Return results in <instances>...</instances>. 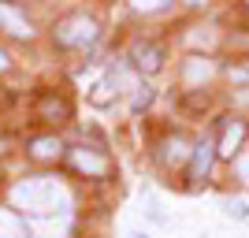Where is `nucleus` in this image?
<instances>
[{
    "instance_id": "6",
    "label": "nucleus",
    "mask_w": 249,
    "mask_h": 238,
    "mask_svg": "<svg viewBox=\"0 0 249 238\" xmlns=\"http://www.w3.org/2000/svg\"><path fill=\"white\" fill-rule=\"evenodd\" d=\"M242 142H246V123H227L223 127V138L216 142V153L219 156H234Z\"/></svg>"
},
{
    "instance_id": "19",
    "label": "nucleus",
    "mask_w": 249,
    "mask_h": 238,
    "mask_svg": "<svg viewBox=\"0 0 249 238\" xmlns=\"http://www.w3.org/2000/svg\"><path fill=\"white\" fill-rule=\"evenodd\" d=\"M130 238H149V235H142V231H134V235H130Z\"/></svg>"
},
{
    "instance_id": "12",
    "label": "nucleus",
    "mask_w": 249,
    "mask_h": 238,
    "mask_svg": "<svg viewBox=\"0 0 249 238\" xmlns=\"http://www.w3.org/2000/svg\"><path fill=\"white\" fill-rule=\"evenodd\" d=\"M223 212L234 220H249V201H242V197H231V201H223Z\"/></svg>"
},
{
    "instance_id": "1",
    "label": "nucleus",
    "mask_w": 249,
    "mask_h": 238,
    "mask_svg": "<svg viewBox=\"0 0 249 238\" xmlns=\"http://www.w3.org/2000/svg\"><path fill=\"white\" fill-rule=\"evenodd\" d=\"M15 201H19L26 212L45 216V212H56V205H63V201H67V194H63V186L56 183V179L37 175V179H26V183L15 190Z\"/></svg>"
},
{
    "instance_id": "11",
    "label": "nucleus",
    "mask_w": 249,
    "mask_h": 238,
    "mask_svg": "<svg viewBox=\"0 0 249 238\" xmlns=\"http://www.w3.org/2000/svg\"><path fill=\"white\" fill-rule=\"evenodd\" d=\"M30 153H34V156H41V160H49V156H60V142H56V138H41V142H34Z\"/></svg>"
},
{
    "instance_id": "2",
    "label": "nucleus",
    "mask_w": 249,
    "mask_h": 238,
    "mask_svg": "<svg viewBox=\"0 0 249 238\" xmlns=\"http://www.w3.org/2000/svg\"><path fill=\"white\" fill-rule=\"evenodd\" d=\"M56 41L67 45V49H78V45H89L97 41V22L89 15H71L56 26Z\"/></svg>"
},
{
    "instance_id": "9",
    "label": "nucleus",
    "mask_w": 249,
    "mask_h": 238,
    "mask_svg": "<svg viewBox=\"0 0 249 238\" xmlns=\"http://www.w3.org/2000/svg\"><path fill=\"white\" fill-rule=\"evenodd\" d=\"M212 71H216V67H212L208 60H201V56L186 60V82H190V86H197V82H208V78H212Z\"/></svg>"
},
{
    "instance_id": "15",
    "label": "nucleus",
    "mask_w": 249,
    "mask_h": 238,
    "mask_svg": "<svg viewBox=\"0 0 249 238\" xmlns=\"http://www.w3.org/2000/svg\"><path fill=\"white\" fill-rule=\"evenodd\" d=\"M149 101H153V90H149V86H138V93H134V112H138V108H145Z\"/></svg>"
},
{
    "instance_id": "13",
    "label": "nucleus",
    "mask_w": 249,
    "mask_h": 238,
    "mask_svg": "<svg viewBox=\"0 0 249 238\" xmlns=\"http://www.w3.org/2000/svg\"><path fill=\"white\" fill-rule=\"evenodd\" d=\"M56 115H60V119H67V104L63 101H41V119H56Z\"/></svg>"
},
{
    "instance_id": "14",
    "label": "nucleus",
    "mask_w": 249,
    "mask_h": 238,
    "mask_svg": "<svg viewBox=\"0 0 249 238\" xmlns=\"http://www.w3.org/2000/svg\"><path fill=\"white\" fill-rule=\"evenodd\" d=\"M234 171H238L242 183H249V149H246V153H238V160H234Z\"/></svg>"
},
{
    "instance_id": "8",
    "label": "nucleus",
    "mask_w": 249,
    "mask_h": 238,
    "mask_svg": "<svg viewBox=\"0 0 249 238\" xmlns=\"http://www.w3.org/2000/svg\"><path fill=\"white\" fill-rule=\"evenodd\" d=\"M190 153H194V149H186V138H167V142H164V164H167V167L186 164Z\"/></svg>"
},
{
    "instance_id": "4",
    "label": "nucleus",
    "mask_w": 249,
    "mask_h": 238,
    "mask_svg": "<svg viewBox=\"0 0 249 238\" xmlns=\"http://www.w3.org/2000/svg\"><path fill=\"white\" fill-rule=\"evenodd\" d=\"M130 60H134L138 71L153 74V71H160V63H164V49H160V45H153V41H138L134 52H130Z\"/></svg>"
},
{
    "instance_id": "5",
    "label": "nucleus",
    "mask_w": 249,
    "mask_h": 238,
    "mask_svg": "<svg viewBox=\"0 0 249 238\" xmlns=\"http://www.w3.org/2000/svg\"><path fill=\"white\" fill-rule=\"evenodd\" d=\"M0 30H8L11 37H30V19L22 15L15 4H0Z\"/></svg>"
},
{
    "instance_id": "10",
    "label": "nucleus",
    "mask_w": 249,
    "mask_h": 238,
    "mask_svg": "<svg viewBox=\"0 0 249 238\" xmlns=\"http://www.w3.org/2000/svg\"><path fill=\"white\" fill-rule=\"evenodd\" d=\"M0 238H22V220L8 208H0Z\"/></svg>"
},
{
    "instance_id": "3",
    "label": "nucleus",
    "mask_w": 249,
    "mask_h": 238,
    "mask_svg": "<svg viewBox=\"0 0 249 238\" xmlns=\"http://www.w3.org/2000/svg\"><path fill=\"white\" fill-rule=\"evenodd\" d=\"M212 160H216V142H208V138H205V142L194 145V164H190V183H194V186L208 179Z\"/></svg>"
},
{
    "instance_id": "16",
    "label": "nucleus",
    "mask_w": 249,
    "mask_h": 238,
    "mask_svg": "<svg viewBox=\"0 0 249 238\" xmlns=\"http://www.w3.org/2000/svg\"><path fill=\"white\" fill-rule=\"evenodd\" d=\"M164 4H167V0H134V8H138V11H160Z\"/></svg>"
},
{
    "instance_id": "7",
    "label": "nucleus",
    "mask_w": 249,
    "mask_h": 238,
    "mask_svg": "<svg viewBox=\"0 0 249 238\" xmlns=\"http://www.w3.org/2000/svg\"><path fill=\"white\" fill-rule=\"evenodd\" d=\"M71 160H74L78 171H89V175H104V171H108V160H104L101 153H93V149H74Z\"/></svg>"
},
{
    "instance_id": "18",
    "label": "nucleus",
    "mask_w": 249,
    "mask_h": 238,
    "mask_svg": "<svg viewBox=\"0 0 249 238\" xmlns=\"http://www.w3.org/2000/svg\"><path fill=\"white\" fill-rule=\"evenodd\" d=\"M4 67H8V56H4V52H0V71H4Z\"/></svg>"
},
{
    "instance_id": "17",
    "label": "nucleus",
    "mask_w": 249,
    "mask_h": 238,
    "mask_svg": "<svg viewBox=\"0 0 249 238\" xmlns=\"http://www.w3.org/2000/svg\"><path fill=\"white\" fill-rule=\"evenodd\" d=\"M182 4H190V8H201V4H205V0H182Z\"/></svg>"
}]
</instances>
